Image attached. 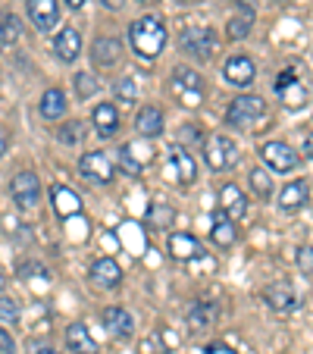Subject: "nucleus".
Returning a JSON list of instances; mask_svg holds the SVG:
<instances>
[{
	"label": "nucleus",
	"mask_w": 313,
	"mask_h": 354,
	"mask_svg": "<svg viewBox=\"0 0 313 354\" xmlns=\"http://www.w3.org/2000/svg\"><path fill=\"white\" fill-rule=\"evenodd\" d=\"M129 44L141 60H157L167 44V26L157 16H141L129 26Z\"/></svg>",
	"instance_id": "obj_1"
},
{
	"label": "nucleus",
	"mask_w": 313,
	"mask_h": 354,
	"mask_svg": "<svg viewBox=\"0 0 313 354\" xmlns=\"http://www.w3.org/2000/svg\"><path fill=\"white\" fill-rule=\"evenodd\" d=\"M263 120H267V100L257 94H238L226 110V122L241 132H254V126Z\"/></svg>",
	"instance_id": "obj_2"
},
{
	"label": "nucleus",
	"mask_w": 313,
	"mask_h": 354,
	"mask_svg": "<svg viewBox=\"0 0 313 354\" xmlns=\"http://www.w3.org/2000/svg\"><path fill=\"white\" fill-rule=\"evenodd\" d=\"M169 94L182 107H200L204 104V79L188 66H176L169 75Z\"/></svg>",
	"instance_id": "obj_3"
},
{
	"label": "nucleus",
	"mask_w": 313,
	"mask_h": 354,
	"mask_svg": "<svg viewBox=\"0 0 313 354\" xmlns=\"http://www.w3.org/2000/svg\"><path fill=\"white\" fill-rule=\"evenodd\" d=\"M179 47L185 50L188 57H194V60H210V57L216 54L220 41H216L214 28H207V26H188V28H182V35H179Z\"/></svg>",
	"instance_id": "obj_4"
},
{
	"label": "nucleus",
	"mask_w": 313,
	"mask_h": 354,
	"mask_svg": "<svg viewBox=\"0 0 313 354\" xmlns=\"http://www.w3.org/2000/svg\"><path fill=\"white\" fill-rule=\"evenodd\" d=\"M238 157H241V151L229 135H214V138L204 141V160L214 173H226V169H232L235 163H238Z\"/></svg>",
	"instance_id": "obj_5"
},
{
	"label": "nucleus",
	"mask_w": 313,
	"mask_h": 354,
	"mask_svg": "<svg viewBox=\"0 0 313 354\" xmlns=\"http://www.w3.org/2000/svg\"><path fill=\"white\" fill-rule=\"evenodd\" d=\"M163 176H167L169 182H176V185H191V182L198 179V163L188 154L185 145L169 147V160H167V167H163Z\"/></svg>",
	"instance_id": "obj_6"
},
{
	"label": "nucleus",
	"mask_w": 313,
	"mask_h": 354,
	"mask_svg": "<svg viewBox=\"0 0 313 354\" xmlns=\"http://www.w3.org/2000/svg\"><path fill=\"white\" fill-rule=\"evenodd\" d=\"M79 173L85 176V179H91L94 185H110L116 176L113 157H107L104 151H88V154H82V160H79Z\"/></svg>",
	"instance_id": "obj_7"
},
{
	"label": "nucleus",
	"mask_w": 313,
	"mask_h": 354,
	"mask_svg": "<svg viewBox=\"0 0 313 354\" xmlns=\"http://www.w3.org/2000/svg\"><path fill=\"white\" fill-rule=\"evenodd\" d=\"M260 157L273 173H292L298 167V151L292 145H285V141H267L260 147Z\"/></svg>",
	"instance_id": "obj_8"
},
{
	"label": "nucleus",
	"mask_w": 313,
	"mask_h": 354,
	"mask_svg": "<svg viewBox=\"0 0 313 354\" xmlns=\"http://www.w3.org/2000/svg\"><path fill=\"white\" fill-rule=\"evenodd\" d=\"M10 192H13V201L22 210H35L41 204V182L35 173H19L10 182Z\"/></svg>",
	"instance_id": "obj_9"
},
{
	"label": "nucleus",
	"mask_w": 313,
	"mask_h": 354,
	"mask_svg": "<svg viewBox=\"0 0 313 354\" xmlns=\"http://www.w3.org/2000/svg\"><path fill=\"white\" fill-rule=\"evenodd\" d=\"M222 79H226L229 85H235V88H247L254 79H257V66H254L251 57L232 54L226 60V66H222Z\"/></svg>",
	"instance_id": "obj_10"
},
{
	"label": "nucleus",
	"mask_w": 313,
	"mask_h": 354,
	"mask_svg": "<svg viewBox=\"0 0 313 354\" xmlns=\"http://www.w3.org/2000/svg\"><path fill=\"white\" fill-rule=\"evenodd\" d=\"M147 157H151V151H147L144 145H138V141H129V145H122L120 151H116L113 167H120L126 176H141Z\"/></svg>",
	"instance_id": "obj_11"
},
{
	"label": "nucleus",
	"mask_w": 313,
	"mask_h": 354,
	"mask_svg": "<svg viewBox=\"0 0 313 354\" xmlns=\"http://www.w3.org/2000/svg\"><path fill=\"white\" fill-rule=\"evenodd\" d=\"M28 19L38 32H54L60 22V3L57 0H28Z\"/></svg>",
	"instance_id": "obj_12"
},
{
	"label": "nucleus",
	"mask_w": 313,
	"mask_h": 354,
	"mask_svg": "<svg viewBox=\"0 0 313 354\" xmlns=\"http://www.w3.org/2000/svg\"><path fill=\"white\" fill-rule=\"evenodd\" d=\"M263 301H267L276 314H292V310L298 308V292L292 288V282L282 279V282H273V286L263 288Z\"/></svg>",
	"instance_id": "obj_13"
},
{
	"label": "nucleus",
	"mask_w": 313,
	"mask_h": 354,
	"mask_svg": "<svg viewBox=\"0 0 313 354\" xmlns=\"http://www.w3.org/2000/svg\"><path fill=\"white\" fill-rule=\"evenodd\" d=\"M100 320H104V329H107L110 335H116V339H129V335L135 333V317H132V310L120 308V304H113V308H104Z\"/></svg>",
	"instance_id": "obj_14"
},
{
	"label": "nucleus",
	"mask_w": 313,
	"mask_h": 354,
	"mask_svg": "<svg viewBox=\"0 0 313 354\" xmlns=\"http://www.w3.org/2000/svg\"><path fill=\"white\" fill-rule=\"evenodd\" d=\"M307 204H310V182L307 179H294L282 188L279 207L285 210V214H298V210H304Z\"/></svg>",
	"instance_id": "obj_15"
},
{
	"label": "nucleus",
	"mask_w": 313,
	"mask_h": 354,
	"mask_svg": "<svg viewBox=\"0 0 313 354\" xmlns=\"http://www.w3.org/2000/svg\"><path fill=\"white\" fill-rule=\"evenodd\" d=\"M50 201H54V210H57V216H60V220H73V216L82 214V198L69 185H54Z\"/></svg>",
	"instance_id": "obj_16"
},
{
	"label": "nucleus",
	"mask_w": 313,
	"mask_h": 354,
	"mask_svg": "<svg viewBox=\"0 0 313 354\" xmlns=\"http://www.w3.org/2000/svg\"><path fill=\"white\" fill-rule=\"evenodd\" d=\"M169 254L176 261H198V257H204V245L188 232H173L169 235Z\"/></svg>",
	"instance_id": "obj_17"
},
{
	"label": "nucleus",
	"mask_w": 313,
	"mask_h": 354,
	"mask_svg": "<svg viewBox=\"0 0 313 354\" xmlns=\"http://www.w3.org/2000/svg\"><path fill=\"white\" fill-rule=\"evenodd\" d=\"M91 282L100 288H116L122 282V267L113 257H100L91 263Z\"/></svg>",
	"instance_id": "obj_18"
},
{
	"label": "nucleus",
	"mask_w": 313,
	"mask_h": 354,
	"mask_svg": "<svg viewBox=\"0 0 313 354\" xmlns=\"http://www.w3.org/2000/svg\"><path fill=\"white\" fill-rule=\"evenodd\" d=\"M54 50H57V57H60L63 63H75V60H79V54H82V35H79V28L63 26V32L54 38Z\"/></svg>",
	"instance_id": "obj_19"
},
{
	"label": "nucleus",
	"mask_w": 313,
	"mask_h": 354,
	"mask_svg": "<svg viewBox=\"0 0 313 354\" xmlns=\"http://www.w3.org/2000/svg\"><path fill=\"white\" fill-rule=\"evenodd\" d=\"M220 210L229 216V220H235L238 223L241 216L247 214V198H245V192H241L238 185H222V192H220Z\"/></svg>",
	"instance_id": "obj_20"
},
{
	"label": "nucleus",
	"mask_w": 313,
	"mask_h": 354,
	"mask_svg": "<svg viewBox=\"0 0 313 354\" xmlns=\"http://www.w3.org/2000/svg\"><path fill=\"white\" fill-rule=\"evenodd\" d=\"M210 235H214V245L220 248H232L235 239H238V223L229 220L220 207L214 210V220H210Z\"/></svg>",
	"instance_id": "obj_21"
},
{
	"label": "nucleus",
	"mask_w": 313,
	"mask_h": 354,
	"mask_svg": "<svg viewBox=\"0 0 313 354\" xmlns=\"http://www.w3.org/2000/svg\"><path fill=\"white\" fill-rule=\"evenodd\" d=\"M122 57V41L120 38H110V35H104V38H97L91 44V60L97 63V66H113V63H120Z\"/></svg>",
	"instance_id": "obj_22"
},
{
	"label": "nucleus",
	"mask_w": 313,
	"mask_h": 354,
	"mask_svg": "<svg viewBox=\"0 0 313 354\" xmlns=\"http://www.w3.org/2000/svg\"><path fill=\"white\" fill-rule=\"evenodd\" d=\"M135 129H138L141 138H157V135H163V110L153 107V104L141 107L138 116H135Z\"/></svg>",
	"instance_id": "obj_23"
},
{
	"label": "nucleus",
	"mask_w": 313,
	"mask_h": 354,
	"mask_svg": "<svg viewBox=\"0 0 313 354\" xmlns=\"http://www.w3.org/2000/svg\"><path fill=\"white\" fill-rule=\"evenodd\" d=\"M91 126L97 129L100 138H110V135L120 132V110L113 104H97L91 113Z\"/></svg>",
	"instance_id": "obj_24"
},
{
	"label": "nucleus",
	"mask_w": 313,
	"mask_h": 354,
	"mask_svg": "<svg viewBox=\"0 0 313 354\" xmlns=\"http://www.w3.org/2000/svg\"><path fill=\"white\" fill-rule=\"evenodd\" d=\"M216 317H220L216 304H210V301H194L191 308H188V326H191V333H204V329H210L216 323Z\"/></svg>",
	"instance_id": "obj_25"
},
{
	"label": "nucleus",
	"mask_w": 313,
	"mask_h": 354,
	"mask_svg": "<svg viewBox=\"0 0 313 354\" xmlns=\"http://www.w3.org/2000/svg\"><path fill=\"white\" fill-rule=\"evenodd\" d=\"M66 348L73 354H97V342H94V335L88 333L85 323H73V326L66 329Z\"/></svg>",
	"instance_id": "obj_26"
},
{
	"label": "nucleus",
	"mask_w": 313,
	"mask_h": 354,
	"mask_svg": "<svg viewBox=\"0 0 313 354\" xmlns=\"http://www.w3.org/2000/svg\"><path fill=\"white\" fill-rule=\"evenodd\" d=\"M254 7H247V3H241L238 10L232 13V19H229V26H226V35L232 41H245L247 35H251V28H254Z\"/></svg>",
	"instance_id": "obj_27"
},
{
	"label": "nucleus",
	"mask_w": 313,
	"mask_h": 354,
	"mask_svg": "<svg viewBox=\"0 0 313 354\" xmlns=\"http://www.w3.org/2000/svg\"><path fill=\"white\" fill-rule=\"evenodd\" d=\"M66 94L60 91V88H47L44 94H41V104H38V110H41V116L44 120H60L63 113H66Z\"/></svg>",
	"instance_id": "obj_28"
},
{
	"label": "nucleus",
	"mask_w": 313,
	"mask_h": 354,
	"mask_svg": "<svg viewBox=\"0 0 313 354\" xmlns=\"http://www.w3.org/2000/svg\"><path fill=\"white\" fill-rule=\"evenodd\" d=\"M276 91L285 97V107H292V110L304 107V88L298 85V79H294L292 73H282L279 75V82H276Z\"/></svg>",
	"instance_id": "obj_29"
},
{
	"label": "nucleus",
	"mask_w": 313,
	"mask_h": 354,
	"mask_svg": "<svg viewBox=\"0 0 313 354\" xmlns=\"http://www.w3.org/2000/svg\"><path fill=\"white\" fill-rule=\"evenodd\" d=\"M176 220V210L169 207L167 201H153L151 204V214H147V226L151 229H169Z\"/></svg>",
	"instance_id": "obj_30"
},
{
	"label": "nucleus",
	"mask_w": 313,
	"mask_h": 354,
	"mask_svg": "<svg viewBox=\"0 0 313 354\" xmlns=\"http://www.w3.org/2000/svg\"><path fill=\"white\" fill-rule=\"evenodd\" d=\"M113 100L122 104V107H132L135 100H138V85H135L132 75H122V79L113 82Z\"/></svg>",
	"instance_id": "obj_31"
},
{
	"label": "nucleus",
	"mask_w": 313,
	"mask_h": 354,
	"mask_svg": "<svg viewBox=\"0 0 313 354\" xmlns=\"http://www.w3.org/2000/svg\"><path fill=\"white\" fill-rule=\"evenodd\" d=\"M19 38H22V22H19V16H13V13L0 16V44L10 47V44H16Z\"/></svg>",
	"instance_id": "obj_32"
},
{
	"label": "nucleus",
	"mask_w": 313,
	"mask_h": 354,
	"mask_svg": "<svg viewBox=\"0 0 313 354\" xmlns=\"http://www.w3.org/2000/svg\"><path fill=\"white\" fill-rule=\"evenodd\" d=\"M247 179H251V188L260 201H269V194H273V179H269V173H263V169H251Z\"/></svg>",
	"instance_id": "obj_33"
},
{
	"label": "nucleus",
	"mask_w": 313,
	"mask_h": 354,
	"mask_svg": "<svg viewBox=\"0 0 313 354\" xmlns=\"http://www.w3.org/2000/svg\"><path fill=\"white\" fill-rule=\"evenodd\" d=\"M19 317H22L19 301L10 298V295H0V320L3 323H19Z\"/></svg>",
	"instance_id": "obj_34"
},
{
	"label": "nucleus",
	"mask_w": 313,
	"mask_h": 354,
	"mask_svg": "<svg viewBox=\"0 0 313 354\" xmlns=\"http://www.w3.org/2000/svg\"><path fill=\"white\" fill-rule=\"evenodd\" d=\"M57 138L63 141V145H79L82 138H85V122H79V120H73V122H66V126L57 132Z\"/></svg>",
	"instance_id": "obj_35"
},
{
	"label": "nucleus",
	"mask_w": 313,
	"mask_h": 354,
	"mask_svg": "<svg viewBox=\"0 0 313 354\" xmlns=\"http://www.w3.org/2000/svg\"><path fill=\"white\" fill-rule=\"evenodd\" d=\"M97 79H94L91 73H79L75 75V91H79V97L82 100H88V97H94V94H97Z\"/></svg>",
	"instance_id": "obj_36"
},
{
	"label": "nucleus",
	"mask_w": 313,
	"mask_h": 354,
	"mask_svg": "<svg viewBox=\"0 0 313 354\" xmlns=\"http://www.w3.org/2000/svg\"><path fill=\"white\" fill-rule=\"evenodd\" d=\"M294 261H298V270H301V273H304V276H313V245L298 248Z\"/></svg>",
	"instance_id": "obj_37"
},
{
	"label": "nucleus",
	"mask_w": 313,
	"mask_h": 354,
	"mask_svg": "<svg viewBox=\"0 0 313 354\" xmlns=\"http://www.w3.org/2000/svg\"><path fill=\"white\" fill-rule=\"evenodd\" d=\"M16 351V342L7 329H0V354H13Z\"/></svg>",
	"instance_id": "obj_38"
},
{
	"label": "nucleus",
	"mask_w": 313,
	"mask_h": 354,
	"mask_svg": "<svg viewBox=\"0 0 313 354\" xmlns=\"http://www.w3.org/2000/svg\"><path fill=\"white\" fill-rule=\"evenodd\" d=\"M194 138H200L198 126H182V141H194Z\"/></svg>",
	"instance_id": "obj_39"
},
{
	"label": "nucleus",
	"mask_w": 313,
	"mask_h": 354,
	"mask_svg": "<svg viewBox=\"0 0 313 354\" xmlns=\"http://www.w3.org/2000/svg\"><path fill=\"white\" fill-rule=\"evenodd\" d=\"M301 154H304L307 160H313V132L304 135V151H301Z\"/></svg>",
	"instance_id": "obj_40"
},
{
	"label": "nucleus",
	"mask_w": 313,
	"mask_h": 354,
	"mask_svg": "<svg viewBox=\"0 0 313 354\" xmlns=\"http://www.w3.org/2000/svg\"><path fill=\"white\" fill-rule=\"evenodd\" d=\"M207 354H238V351H232V348H226V345H210Z\"/></svg>",
	"instance_id": "obj_41"
},
{
	"label": "nucleus",
	"mask_w": 313,
	"mask_h": 354,
	"mask_svg": "<svg viewBox=\"0 0 313 354\" xmlns=\"http://www.w3.org/2000/svg\"><path fill=\"white\" fill-rule=\"evenodd\" d=\"M7 145H10V141H7V135H3V129H0V157L7 154Z\"/></svg>",
	"instance_id": "obj_42"
},
{
	"label": "nucleus",
	"mask_w": 313,
	"mask_h": 354,
	"mask_svg": "<svg viewBox=\"0 0 313 354\" xmlns=\"http://www.w3.org/2000/svg\"><path fill=\"white\" fill-rule=\"evenodd\" d=\"M104 7H107V10H120L122 0H104Z\"/></svg>",
	"instance_id": "obj_43"
},
{
	"label": "nucleus",
	"mask_w": 313,
	"mask_h": 354,
	"mask_svg": "<svg viewBox=\"0 0 313 354\" xmlns=\"http://www.w3.org/2000/svg\"><path fill=\"white\" fill-rule=\"evenodd\" d=\"M66 7L69 10H82V7H85V0H66Z\"/></svg>",
	"instance_id": "obj_44"
},
{
	"label": "nucleus",
	"mask_w": 313,
	"mask_h": 354,
	"mask_svg": "<svg viewBox=\"0 0 313 354\" xmlns=\"http://www.w3.org/2000/svg\"><path fill=\"white\" fill-rule=\"evenodd\" d=\"M32 354H60V351H54V348H32Z\"/></svg>",
	"instance_id": "obj_45"
},
{
	"label": "nucleus",
	"mask_w": 313,
	"mask_h": 354,
	"mask_svg": "<svg viewBox=\"0 0 313 354\" xmlns=\"http://www.w3.org/2000/svg\"><path fill=\"white\" fill-rule=\"evenodd\" d=\"M7 286V273H3V270H0V288Z\"/></svg>",
	"instance_id": "obj_46"
}]
</instances>
